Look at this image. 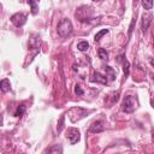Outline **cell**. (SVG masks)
<instances>
[{"label": "cell", "mask_w": 154, "mask_h": 154, "mask_svg": "<svg viewBox=\"0 0 154 154\" xmlns=\"http://www.w3.org/2000/svg\"><path fill=\"white\" fill-rule=\"evenodd\" d=\"M75 93H76L77 95H83L84 91H83V89L81 88V85L77 84V85H75Z\"/></svg>", "instance_id": "44dd1931"}, {"label": "cell", "mask_w": 154, "mask_h": 154, "mask_svg": "<svg viewBox=\"0 0 154 154\" xmlns=\"http://www.w3.org/2000/svg\"><path fill=\"white\" fill-rule=\"evenodd\" d=\"M88 48H89V43H88L87 41H81V42H78V45H77V49L81 51V52H84V51H87Z\"/></svg>", "instance_id": "2e32d148"}, {"label": "cell", "mask_w": 154, "mask_h": 154, "mask_svg": "<svg viewBox=\"0 0 154 154\" xmlns=\"http://www.w3.org/2000/svg\"><path fill=\"white\" fill-rule=\"evenodd\" d=\"M135 107H136V100H135V97L131 96V95L125 96V99L123 100V105H122L123 111L126 112V113H131V112H134Z\"/></svg>", "instance_id": "3957f363"}, {"label": "cell", "mask_w": 154, "mask_h": 154, "mask_svg": "<svg viewBox=\"0 0 154 154\" xmlns=\"http://www.w3.org/2000/svg\"><path fill=\"white\" fill-rule=\"evenodd\" d=\"M10 88H11V83H10V81H8L7 78L0 81V90H1V91L7 93V91L10 90Z\"/></svg>", "instance_id": "8fae6325"}, {"label": "cell", "mask_w": 154, "mask_h": 154, "mask_svg": "<svg viewBox=\"0 0 154 154\" xmlns=\"http://www.w3.org/2000/svg\"><path fill=\"white\" fill-rule=\"evenodd\" d=\"M66 137L69 138V141H70L71 144H75V143H77V142L79 141V138H81V132H79V130L76 129V128H70V129H67Z\"/></svg>", "instance_id": "5b68a950"}, {"label": "cell", "mask_w": 154, "mask_h": 154, "mask_svg": "<svg viewBox=\"0 0 154 154\" xmlns=\"http://www.w3.org/2000/svg\"><path fill=\"white\" fill-rule=\"evenodd\" d=\"M2 124H4V118H2V116L0 114V126H1Z\"/></svg>", "instance_id": "603a6c76"}, {"label": "cell", "mask_w": 154, "mask_h": 154, "mask_svg": "<svg viewBox=\"0 0 154 154\" xmlns=\"http://www.w3.org/2000/svg\"><path fill=\"white\" fill-rule=\"evenodd\" d=\"M91 82H97V83H101V84H107V77L105 75H101L100 72H95L93 75V78H91Z\"/></svg>", "instance_id": "9c48e42d"}, {"label": "cell", "mask_w": 154, "mask_h": 154, "mask_svg": "<svg viewBox=\"0 0 154 154\" xmlns=\"http://www.w3.org/2000/svg\"><path fill=\"white\" fill-rule=\"evenodd\" d=\"M93 1H99V0H93Z\"/></svg>", "instance_id": "cb8c5ba5"}, {"label": "cell", "mask_w": 154, "mask_h": 154, "mask_svg": "<svg viewBox=\"0 0 154 154\" xmlns=\"http://www.w3.org/2000/svg\"><path fill=\"white\" fill-rule=\"evenodd\" d=\"M105 70H106V77H109L111 81H114L116 79V71L111 66H105Z\"/></svg>", "instance_id": "4fadbf2b"}, {"label": "cell", "mask_w": 154, "mask_h": 154, "mask_svg": "<svg viewBox=\"0 0 154 154\" xmlns=\"http://www.w3.org/2000/svg\"><path fill=\"white\" fill-rule=\"evenodd\" d=\"M64 119H65V117H64V116H61V117H60V119H59V123H58V126H57L58 132H60V131L63 130V126H64Z\"/></svg>", "instance_id": "ffe728a7"}, {"label": "cell", "mask_w": 154, "mask_h": 154, "mask_svg": "<svg viewBox=\"0 0 154 154\" xmlns=\"http://www.w3.org/2000/svg\"><path fill=\"white\" fill-rule=\"evenodd\" d=\"M73 28H72V23L69 18H63L59 23H58V26H57V31H58V35L61 36V37H67L71 32H72Z\"/></svg>", "instance_id": "7a4b0ae2"}, {"label": "cell", "mask_w": 154, "mask_h": 154, "mask_svg": "<svg viewBox=\"0 0 154 154\" xmlns=\"http://www.w3.org/2000/svg\"><path fill=\"white\" fill-rule=\"evenodd\" d=\"M26 2L30 5L31 13H32V14H36V13L38 12V4H37V0H26Z\"/></svg>", "instance_id": "7c38bea8"}, {"label": "cell", "mask_w": 154, "mask_h": 154, "mask_svg": "<svg viewBox=\"0 0 154 154\" xmlns=\"http://www.w3.org/2000/svg\"><path fill=\"white\" fill-rule=\"evenodd\" d=\"M134 24H135V19H132V22H131V24H130V28H129V35H131V32H132Z\"/></svg>", "instance_id": "7402d4cb"}, {"label": "cell", "mask_w": 154, "mask_h": 154, "mask_svg": "<svg viewBox=\"0 0 154 154\" xmlns=\"http://www.w3.org/2000/svg\"><path fill=\"white\" fill-rule=\"evenodd\" d=\"M11 22H12L17 28H20V26H23V25L26 23V14H25V13H22V12L14 13V14L11 17Z\"/></svg>", "instance_id": "277c9868"}, {"label": "cell", "mask_w": 154, "mask_h": 154, "mask_svg": "<svg viewBox=\"0 0 154 154\" xmlns=\"http://www.w3.org/2000/svg\"><path fill=\"white\" fill-rule=\"evenodd\" d=\"M102 130H103V123H102L101 120L94 122V123L91 124V126H90V132H94V134L101 132Z\"/></svg>", "instance_id": "30bf717a"}, {"label": "cell", "mask_w": 154, "mask_h": 154, "mask_svg": "<svg viewBox=\"0 0 154 154\" xmlns=\"http://www.w3.org/2000/svg\"><path fill=\"white\" fill-rule=\"evenodd\" d=\"M93 14H94L93 8H91L90 6H85V5L79 6V7L76 10V12H75L76 18H77L81 23H89V22H91L93 18H94Z\"/></svg>", "instance_id": "6da1fadb"}, {"label": "cell", "mask_w": 154, "mask_h": 154, "mask_svg": "<svg viewBox=\"0 0 154 154\" xmlns=\"http://www.w3.org/2000/svg\"><path fill=\"white\" fill-rule=\"evenodd\" d=\"M40 45H41V40H40V36L34 34L31 35L30 40H29V48L30 49H38L40 48Z\"/></svg>", "instance_id": "8992f818"}, {"label": "cell", "mask_w": 154, "mask_h": 154, "mask_svg": "<svg viewBox=\"0 0 154 154\" xmlns=\"http://www.w3.org/2000/svg\"><path fill=\"white\" fill-rule=\"evenodd\" d=\"M152 18H153V16H152L150 13L143 14V17H142V31H143V32L149 28V25H150V23H152Z\"/></svg>", "instance_id": "52a82bcc"}, {"label": "cell", "mask_w": 154, "mask_h": 154, "mask_svg": "<svg viewBox=\"0 0 154 154\" xmlns=\"http://www.w3.org/2000/svg\"><path fill=\"white\" fill-rule=\"evenodd\" d=\"M45 153H63V148H61L59 144H54L53 147L47 148V149L45 150Z\"/></svg>", "instance_id": "5bb4252c"}, {"label": "cell", "mask_w": 154, "mask_h": 154, "mask_svg": "<svg viewBox=\"0 0 154 154\" xmlns=\"http://www.w3.org/2000/svg\"><path fill=\"white\" fill-rule=\"evenodd\" d=\"M24 112H25V106H24V105H20V106L17 108V111L14 112V116H16V117H22V116L24 114Z\"/></svg>", "instance_id": "d6986e66"}, {"label": "cell", "mask_w": 154, "mask_h": 154, "mask_svg": "<svg viewBox=\"0 0 154 154\" xmlns=\"http://www.w3.org/2000/svg\"><path fill=\"white\" fill-rule=\"evenodd\" d=\"M97 54H99V58L101 60H107L108 59V53L105 48H99L97 49Z\"/></svg>", "instance_id": "9a60e30c"}, {"label": "cell", "mask_w": 154, "mask_h": 154, "mask_svg": "<svg viewBox=\"0 0 154 154\" xmlns=\"http://www.w3.org/2000/svg\"><path fill=\"white\" fill-rule=\"evenodd\" d=\"M118 61H122V65H123V70H124V77L126 78L129 76V72H130V64L129 61L124 58V55H120L118 57Z\"/></svg>", "instance_id": "ba28073f"}, {"label": "cell", "mask_w": 154, "mask_h": 154, "mask_svg": "<svg viewBox=\"0 0 154 154\" xmlns=\"http://www.w3.org/2000/svg\"><path fill=\"white\" fill-rule=\"evenodd\" d=\"M108 32V30L107 29H102V30H100L97 34H95V36H94V40L97 42V41H100V38L103 36V35H106Z\"/></svg>", "instance_id": "e0dca14e"}, {"label": "cell", "mask_w": 154, "mask_h": 154, "mask_svg": "<svg viewBox=\"0 0 154 154\" xmlns=\"http://www.w3.org/2000/svg\"><path fill=\"white\" fill-rule=\"evenodd\" d=\"M142 6L144 7V10H152L153 7V0H142Z\"/></svg>", "instance_id": "ac0fdd59"}]
</instances>
